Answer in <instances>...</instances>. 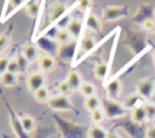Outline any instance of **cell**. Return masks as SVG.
Returning a JSON list of instances; mask_svg holds the SVG:
<instances>
[{"label":"cell","instance_id":"cell-29","mask_svg":"<svg viewBox=\"0 0 155 138\" xmlns=\"http://www.w3.org/2000/svg\"><path fill=\"white\" fill-rule=\"evenodd\" d=\"M11 122H12V127H13L15 132L18 134V137H23V136L25 134V132H24V130H23V127H22L21 120H19L18 117H16L15 115H12V120H11Z\"/></svg>","mask_w":155,"mask_h":138},{"label":"cell","instance_id":"cell-1","mask_svg":"<svg viewBox=\"0 0 155 138\" xmlns=\"http://www.w3.org/2000/svg\"><path fill=\"white\" fill-rule=\"evenodd\" d=\"M102 109L104 110L108 119H117L124 116L126 113V108L124 107V104L116 102V99H111L108 97L102 100Z\"/></svg>","mask_w":155,"mask_h":138},{"label":"cell","instance_id":"cell-10","mask_svg":"<svg viewBox=\"0 0 155 138\" xmlns=\"http://www.w3.org/2000/svg\"><path fill=\"white\" fill-rule=\"evenodd\" d=\"M85 27L92 31L98 33L102 30V21L97 15L88 11V13L86 15V19H85Z\"/></svg>","mask_w":155,"mask_h":138},{"label":"cell","instance_id":"cell-34","mask_svg":"<svg viewBox=\"0 0 155 138\" xmlns=\"http://www.w3.org/2000/svg\"><path fill=\"white\" fill-rule=\"evenodd\" d=\"M7 71L12 73V74H18L19 73V68H18V64L16 62L15 58H10V62H8V67H7Z\"/></svg>","mask_w":155,"mask_h":138},{"label":"cell","instance_id":"cell-30","mask_svg":"<svg viewBox=\"0 0 155 138\" xmlns=\"http://www.w3.org/2000/svg\"><path fill=\"white\" fill-rule=\"evenodd\" d=\"M145 113H147V117L148 120H155V103L154 102H145L143 103Z\"/></svg>","mask_w":155,"mask_h":138},{"label":"cell","instance_id":"cell-16","mask_svg":"<svg viewBox=\"0 0 155 138\" xmlns=\"http://www.w3.org/2000/svg\"><path fill=\"white\" fill-rule=\"evenodd\" d=\"M54 41L58 44V45H68L73 41V36L70 35V33L67 30V28H63V29H58L56 30V35H54Z\"/></svg>","mask_w":155,"mask_h":138},{"label":"cell","instance_id":"cell-15","mask_svg":"<svg viewBox=\"0 0 155 138\" xmlns=\"http://www.w3.org/2000/svg\"><path fill=\"white\" fill-rule=\"evenodd\" d=\"M67 81H68V84L70 85V87H71L73 91L80 90V87H81V85H82V82H84L82 76H81V74H80L78 70H71V71L68 74V76H67Z\"/></svg>","mask_w":155,"mask_h":138},{"label":"cell","instance_id":"cell-13","mask_svg":"<svg viewBox=\"0 0 155 138\" xmlns=\"http://www.w3.org/2000/svg\"><path fill=\"white\" fill-rule=\"evenodd\" d=\"M44 1L45 0H29L27 2V5L24 6L25 13L31 18H36L38 15L40 13V10H41V6H42Z\"/></svg>","mask_w":155,"mask_h":138},{"label":"cell","instance_id":"cell-5","mask_svg":"<svg viewBox=\"0 0 155 138\" xmlns=\"http://www.w3.org/2000/svg\"><path fill=\"white\" fill-rule=\"evenodd\" d=\"M127 15V10L124 6H105L102 12V18L105 22H113L120 19Z\"/></svg>","mask_w":155,"mask_h":138},{"label":"cell","instance_id":"cell-32","mask_svg":"<svg viewBox=\"0 0 155 138\" xmlns=\"http://www.w3.org/2000/svg\"><path fill=\"white\" fill-rule=\"evenodd\" d=\"M92 0H78L76 2V7L81 11H90Z\"/></svg>","mask_w":155,"mask_h":138},{"label":"cell","instance_id":"cell-8","mask_svg":"<svg viewBox=\"0 0 155 138\" xmlns=\"http://www.w3.org/2000/svg\"><path fill=\"white\" fill-rule=\"evenodd\" d=\"M38 65L42 73L52 71L56 67V59L51 54H41L38 59Z\"/></svg>","mask_w":155,"mask_h":138},{"label":"cell","instance_id":"cell-11","mask_svg":"<svg viewBox=\"0 0 155 138\" xmlns=\"http://www.w3.org/2000/svg\"><path fill=\"white\" fill-rule=\"evenodd\" d=\"M21 52L31 63V62H34L39 57V46L36 44H34V42H27L22 47V51Z\"/></svg>","mask_w":155,"mask_h":138},{"label":"cell","instance_id":"cell-27","mask_svg":"<svg viewBox=\"0 0 155 138\" xmlns=\"http://www.w3.org/2000/svg\"><path fill=\"white\" fill-rule=\"evenodd\" d=\"M11 30H12V27L0 34V53H1L2 51H5V48H6V47L8 46V44H10Z\"/></svg>","mask_w":155,"mask_h":138},{"label":"cell","instance_id":"cell-25","mask_svg":"<svg viewBox=\"0 0 155 138\" xmlns=\"http://www.w3.org/2000/svg\"><path fill=\"white\" fill-rule=\"evenodd\" d=\"M15 59H16V62H17V64H18L19 73H25L27 69H28V67H29V64H30V62L23 56L22 52H18V53L16 54Z\"/></svg>","mask_w":155,"mask_h":138},{"label":"cell","instance_id":"cell-12","mask_svg":"<svg viewBox=\"0 0 155 138\" xmlns=\"http://www.w3.org/2000/svg\"><path fill=\"white\" fill-rule=\"evenodd\" d=\"M131 119H132V121L134 123H138V125H142V123L148 121L147 113H145V109H144L143 104L131 109Z\"/></svg>","mask_w":155,"mask_h":138},{"label":"cell","instance_id":"cell-4","mask_svg":"<svg viewBox=\"0 0 155 138\" xmlns=\"http://www.w3.org/2000/svg\"><path fill=\"white\" fill-rule=\"evenodd\" d=\"M73 7V6H71ZM71 7H69L65 2H63V1H57V2H54L52 6H51V8H50V18H48V21H50V23L52 24V25H54L56 24V22H58L61 18H63L65 15H67V11H70L71 10Z\"/></svg>","mask_w":155,"mask_h":138},{"label":"cell","instance_id":"cell-23","mask_svg":"<svg viewBox=\"0 0 155 138\" xmlns=\"http://www.w3.org/2000/svg\"><path fill=\"white\" fill-rule=\"evenodd\" d=\"M33 94H34L35 100H36V102H40V103L48 102V99L51 98V96H50V91H48V88L45 87V86L41 87V88H39L38 91H35Z\"/></svg>","mask_w":155,"mask_h":138},{"label":"cell","instance_id":"cell-37","mask_svg":"<svg viewBox=\"0 0 155 138\" xmlns=\"http://www.w3.org/2000/svg\"><path fill=\"white\" fill-rule=\"evenodd\" d=\"M153 63H154V65H155V51H154V53H153Z\"/></svg>","mask_w":155,"mask_h":138},{"label":"cell","instance_id":"cell-36","mask_svg":"<svg viewBox=\"0 0 155 138\" xmlns=\"http://www.w3.org/2000/svg\"><path fill=\"white\" fill-rule=\"evenodd\" d=\"M108 138H122V137L119 133H116V132H109Z\"/></svg>","mask_w":155,"mask_h":138},{"label":"cell","instance_id":"cell-28","mask_svg":"<svg viewBox=\"0 0 155 138\" xmlns=\"http://www.w3.org/2000/svg\"><path fill=\"white\" fill-rule=\"evenodd\" d=\"M57 91H58V94H63V96H69L73 92V90L67 80H63L57 85Z\"/></svg>","mask_w":155,"mask_h":138},{"label":"cell","instance_id":"cell-9","mask_svg":"<svg viewBox=\"0 0 155 138\" xmlns=\"http://www.w3.org/2000/svg\"><path fill=\"white\" fill-rule=\"evenodd\" d=\"M84 29V21L79 19V18H70V21L68 22L67 25V30L70 33V35L73 36V39H78Z\"/></svg>","mask_w":155,"mask_h":138},{"label":"cell","instance_id":"cell-2","mask_svg":"<svg viewBox=\"0 0 155 138\" xmlns=\"http://www.w3.org/2000/svg\"><path fill=\"white\" fill-rule=\"evenodd\" d=\"M155 92V80L151 77H144L136 85V93L142 99H150Z\"/></svg>","mask_w":155,"mask_h":138},{"label":"cell","instance_id":"cell-26","mask_svg":"<svg viewBox=\"0 0 155 138\" xmlns=\"http://www.w3.org/2000/svg\"><path fill=\"white\" fill-rule=\"evenodd\" d=\"M140 99H142V98H140L137 93H134V94H130V96H127V98L125 99V102H124V107H125V108L133 109V108L140 105V104H139V100H140Z\"/></svg>","mask_w":155,"mask_h":138},{"label":"cell","instance_id":"cell-14","mask_svg":"<svg viewBox=\"0 0 155 138\" xmlns=\"http://www.w3.org/2000/svg\"><path fill=\"white\" fill-rule=\"evenodd\" d=\"M97 46V40L94 39V36L90 35V34H86L82 36L81 41H80V48H81V52H84L85 54L86 53H90L91 51L94 50V47Z\"/></svg>","mask_w":155,"mask_h":138},{"label":"cell","instance_id":"cell-7","mask_svg":"<svg viewBox=\"0 0 155 138\" xmlns=\"http://www.w3.org/2000/svg\"><path fill=\"white\" fill-rule=\"evenodd\" d=\"M122 91V82L120 79H113L110 80L107 85H105V92H107V96L108 98H111V99H116L120 93Z\"/></svg>","mask_w":155,"mask_h":138},{"label":"cell","instance_id":"cell-18","mask_svg":"<svg viewBox=\"0 0 155 138\" xmlns=\"http://www.w3.org/2000/svg\"><path fill=\"white\" fill-rule=\"evenodd\" d=\"M84 107H85L86 110H88L91 113V111H93L96 109L102 108V100H101V98L97 94H94V96H91V97L85 98Z\"/></svg>","mask_w":155,"mask_h":138},{"label":"cell","instance_id":"cell-31","mask_svg":"<svg viewBox=\"0 0 155 138\" xmlns=\"http://www.w3.org/2000/svg\"><path fill=\"white\" fill-rule=\"evenodd\" d=\"M140 25H142V29L144 30V31H155V21L154 19H151V18H147V19H144L142 23H140Z\"/></svg>","mask_w":155,"mask_h":138},{"label":"cell","instance_id":"cell-6","mask_svg":"<svg viewBox=\"0 0 155 138\" xmlns=\"http://www.w3.org/2000/svg\"><path fill=\"white\" fill-rule=\"evenodd\" d=\"M45 82H46V77H45V74L42 71L30 73L27 77V86H28L29 91H31L33 93L35 91H38L39 88L44 87Z\"/></svg>","mask_w":155,"mask_h":138},{"label":"cell","instance_id":"cell-20","mask_svg":"<svg viewBox=\"0 0 155 138\" xmlns=\"http://www.w3.org/2000/svg\"><path fill=\"white\" fill-rule=\"evenodd\" d=\"M108 69H109V65H108L107 62H99V63H97V64L94 65V68H93V74H94V76H96L97 79L103 80V79H105V76H107V74H108Z\"/></svg>","mask_w":155,"mask_h":138},{"label":"cell","instance_id":"cell-24","mask_svg":"<svg viewBox=\"0 0 155 138\" xmlns=\"http://www.w3.org/2000/svg\"><path fill=\"white\" fill-rule=\"evenodd\" d=\"M105 117H107L105 116V113H104V110L102 108L96 109V110H93V111L90 113V119L93 122V125H101L105 120Z\"/></svg>","mask_w":155,"mask_h":138},{"label":"cell","instance_id":"cell-21","mask_svg":"<svg viewBox=\"0 0 155 138\" xmlns=\"http://www.w3.org/2000/svg\"><path fill=\"white\" fill-rule=\"evenodd\" d=\"M79 92L85 98L91 97V96H94L96 94V86L92 82H90V81H84L82 85H81V87H80V90H79Z\"/></svg>","mask_w":155,"mask_h":138},{"label":"cell","instance_id":"cell-33","mask_svg":"<svg viewBox=\"0 0 155 138\" xmlns=\"http://www.w3.org/2000/svg\"><path fill=\"white\" fill-rule=\"evenodd\" d=\"M8 62H10V58L8 57H6V56H1L0 57V76L7 71Z\"/></svg>","mask_w":155,"mask_h":138},{"label":"cell","instance_id":"cell-22","mask_svg":"<svg viewBox=\"0 0 155 138\" xmlns=\"http://www.w3.org/2000/svg\"><path fill=\"white\" fill-rule=\"evenodd\" d=\"M1 84L6 87H12L17 84V74H12L10 71H6L5 74H2L0 76Z\"/></svg>","mask_w":155,"mask_h":138},{"label":"cell","instance_id":"cell-35","mask_svg":"<svg viewBox=\"0 0 155 138\" xmlns=\"http://www.w3.org/2000/svg\"><path fill=\"white\" fill-rule=\"evenodd\" d=\"M145 138H155V125H151L145 131Z\"/></svg>","mask_w":155,"mask_h":138},{"label":"cell","instance_id":"cell-19","mask_svg":"<svg viewBox=\"0 0 155 138\" xmlns=\"http://www.w3.org/2000/svg\"><path fill=\"white\" fill-rule=\"evenodd\" d=\"M21 120V123H22V127L24 130L25 133H30L31 131H34L35 128V120L31 115H28V114H24L19 117Z\"/></svg>","mask_w":155,"mask_h":138},{"label":"cell","instance_id":"cell-3","mask_svg":"<svg viewBox=\"0 0 155 138\" xmlns=\"http://www.w3.org/2000/svg\"><path fill=\"white\" fill-rule=\"evenodd\" d=\"M47 104L54 111H70V110H73V104H71L69 97L63 96V94L51 96Z\"/></svg>","mask_w":155,"mask_h":138},{"label":"cell","instance_id":"cell-17","mask_svg":"<svg viewBox=\"0 0 155 138\" xmlns=\"http://www.w3.org/2000/svg\"><path fill=\"white\" fill-rule=\"evenodd\" d=\"M108 134L109 132L101 125H92L87 131L88 138H108Z\"/></svg>","mask_w":155,"mask_h":138}]
</instances>
